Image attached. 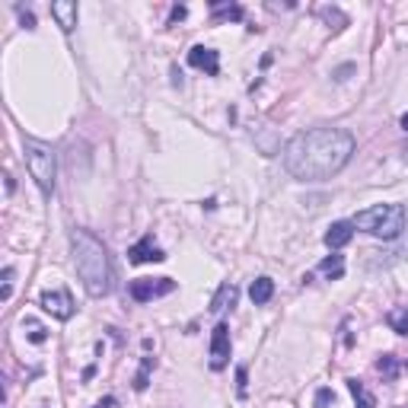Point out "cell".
Returning a JSON list of instances; mask_svg holds the SVG:
<instances>
[{
  "label": "cell",
  "instance_id": "8fae6325",
  "mask_svg": "<svg viewBox=\"0 0 408 408\" xmlns=\"http://www.w3.org/2000/svg\"><path fill=\"white\" fill-rule=\"evenodd\" d=\"M325 246H329V249L332 252H338L341 246H348L351 240H354V223H351V220H335L332 227L325 230Z\"/></svg>",
  "mask_w": 408,
  "mask_h": 408
},
{
  "label": "cell",
  "instance_id": "44dd1931",
  "mask_svg": "<svg viewBox=\"0 0 408 408\" xmlns=\"http://www.w3.org/2000/svg\"><path fill=\"white\" fill-rule=\"evenodd\" d=\"M23 329H29V332H26V335H29V341H32V345H42V341L48 338L45 325H42V322H36V319H29V316L23 319Z\"/></svg>",
  "mask_w": 408,
  "mask_h": 408
},
{
  "label": "cell",
  "instance_id": "8992f818",
  "mask_svg": "<svg viewBox=\"0 0 408 408\" xmlns=\"http://www.w3.org/2000/svg\"><path fill=\"white\" fill-rule=\"evenodd\" d=\"M230 351H233V345H230V325L217 322L211 332V370H223L227 367Z\"/></svg>",
  "mask_w": 408,
  "mask_h": 408
},
{
  "label": "cell",
  "instance_id": "d4e9b609",
  "mask_svg": "<svg viewBox=\"0 0 408 408\" xmlns=\"http://www.w3.org/2000/svg\"><path fill=\"white\" fill-rule=\"evenodd\" d=\"M16 13H19V19H23V26L26 29H36V16L29 13V10H23V7H16Z\"/></svg>",
  "mask_w": 408,
  "mask_h": 408
},
{
  "label": "cell",
  "instance_id": "30bf717a",
  "mask_svg": "<svg viewBox=\"0 0 408 408\" xmlns=\"http://www.w3.org/2000/svg\"><path fill=\"white\" fill-rule=\"evenodd\" d=\"M52 16H54V23L61 26V32H74L77 19H80V7H77L74 0H54Z\"/></svg>",
  "mask_w": 408,
  "mask_h": 408
},
{
  "label": "cell",
  "instance_id": "d6986e66",
  "mask_svg": "<svg viewBox=\"0 0 408 408\" xmlns=\"http://www.w3.org/2000/svg\"><path fill=\"white\" fill-rule=\"evenodd\" d=\"M402 367H408V363H399L393 354H383V357L377 361V370L383 373L386 379H395V377H399V370H402Z\"/></svg>",
  "mask_w": 408,
  "mask_h": 408
},
{
  "label": "cell",
  "instance_id": "7402d4cb",
  "mask_svg": "<svg viewBox=\"0 0 408 408\" xmlns=\"http://www.w3.org/2000/svg\"><path fill=\"white\" fill-rule=\"evenodd\" d=\"M332 405H335V393H332V389H319L313 408H332Z\"/></svg>",
  "mask_w": 408,
  "mask_h": 408
},
{
  "label": "cell",
  "instance_id": "4fadbf2b",
  "mask_svg": "<svg viewBox=\"0 0 408 408\" xmlns=\"http://www.w3.org/2000/svg\"><path fill=\"white\" fill-rule=\"evenodd\" d=\"M211 16H214V23H223V19L240 23V19H246V10H242L240 3H220V0H211Z\"/></svg>",
  "mask_w": 408,
  "mask_h": 408
},
{
  "label": "cell",
  "instance_id": "ac0fdd59",
  "mask_svg": "<svg viewBox=\"0 0 408 408\" xmlns=\"http://www.w3.org/2000/svg\"><path fill=\"white\" fill-rule=\"evenodd\" d=\"M319 16H322L325 23H329V29H335V32H341L345 26H348V16L341 13L338 7H322L319 10Z\"/></svg>",
  "mask_w": 408,
  "mask_h": 408
},
{
  "label": "cell",
  "instance_id": "ba28073f",
  "mask_svg": "<svg viewBox=\"0 0 408 408\" xmlns=\"http://www.w3.org/2000/svg\"><path fill=\"white\" fill-rule=\"evenodd\" d=\"M166 258V252L159 249L157 242H153V236H144L141 242H134L128 249V262L131 265H147V262H163Z\"/></svg>",
  "mask_w": 408,
  "mask_h": 408
},
{
  "label": "cell",
  "instance_id": "ffe728a7",
  "mask_svg": "<svg viewBox=\"0 0 408 408\" xmlns=\"http://www.w3.org/2000/svg\"><path fill=\"white\" fill-rule=\"evenodd\" d=\"M150 370H153V357H144V361H141V370H137V377H134L137 393H144L147 386H150Z\"/></svg>",
  "mask_w": 408,
  "mask_h": 408
},
{
  "label": "cell",
  "instance_id": "83f0119b",
  "mask_svg": "<svg viewBox=\"0 0 408 408\" xmlns=\"http://www.w3.org/2000/svg\"><path fill=\"white\" fill-rule=\"evenodd\" d=\"M402 131H405V134H408V112L402 115Z\"/></svg>",
  "mask_w": 408,
  "mask_h": 408
},
{
  "label": "cell",
  "instance_id": "2e32d148",
  "mask_svg": "<svg viewBox=\"0 0 408 408\" xmlns=\"http://www.w3.org/2000/svg\"><path fill=\"white\" fill-rule=\"evenodd\" d=\"M319 272H322L329 281H338L341 274H345V256L332 252L329 258H322V262H319Z\"/></svg>",
  "mask_w": 408,
  "mask_h": 408
},
{
  "label": "cell",
  "instance_id": "484cf974",
  "mask_svg": "<svg viewBox=\"0 0 408 408\" xmlns=\"http://www.w3.org/2000/svg\"><path fill=\"white\" fill-rule=\"evenodd\" d=\"M185 13H189L185 7H173V16H169V23H179V19H185Z\"/></svg>",
  "mask_w": 408,
  "mask_h": 408
},
{
  "label": "cell",
  "instance_id": "277c9868",
  "mask_svg": "<svg viewBox=\"0 0 408 408\" xmlns=\"http://www.w3.org/2000/svg\"><path fill=\"white\" fill-rule=\"evenodd\" d=\"M23 157L26 169H29L32 182L38 185V191L45 198L54 195V175H58V157L48 144L36 141V137H23Z\"/></svg>",
  "mask_w": 408,
  "mask_h": 408
},
{
  "label": "cell",
  "instance_id": "603a6c76",
  "mask_svg": "<svg viewBox=\"0 0 408 408\" xmlns=\"http://www.w3.org/2000/svg\"><path fill=\"white\" fill-rule=\"evenodd\" d=\"M13 268H3V294H0L3 300H10V294H13Z\"/></svg>",
  "mask_w": 408,
  "mask_h": 408
},
{
  "label": "cell",
  "instance_id": "6da1fadb",
  "mask_svg": "<svg viewBox=\"0 0 408 408\" xmlns=\"http://www.w3.org/2000/svg\"><path fill=\"white\" fill-rule=\"evenodd\" d=\"M354 134L345 128H319L300 131L284 147V169L297 182H325L338 175L354 157Z\"/></svg>",
  "mask_w": 408,
  "mask_h": 408
},
{
  "label": "cell",
  "instance_id": "4316f807",
  "mask_svg": "<svg viewBox=\"0 0 408 408\" xmlns=\"http://www.w3.org/2000/svg\"><path fill=\"white\" fill-rule=\"evenodd\" d=\"M109 405H115V399H112V395H109V399H102L96 408H109Z\"/></svg>",
  "mask_w": 408,
  "mask_h": 408
},
{
  "label": "cell",
  "instance_id": "cb8c5ba5",
  "mask_svg": "<svg viewBox=\"0 0 408 408\" xmlns=\"http://www.w3.org/2000/svg\"><path fill=\"white\" fill-rule=\"evenodd\" d=\"M246 379H249V370L240 367V370H236V389H240V395H246Z\"/></svg>",
  "mask_w": 408,
  "mask_h": 408
},
{
  "label": "cell",
  "instance_id": "7a4b0ae2",
  "mask_svg": "<svg viewBox=\"0 0 408 408\" xmlns=\"http://www.w3.org/2000/svg\"><path fill=\"white\" fill-rule=\"evenodd\" d=\"M70 252H74V268L84 281L86 294L106 297L112 290V265H109L106 246L90 230H74L70 233Z\"/></svg>",
  "mask_w": 408,
  "mask_h": 408
},
{
  "label": "cell",
  "instance_id": "5b68a950",
  "mask_svg": "<svg viewBox=\"0 0 408 408\" xmlns=\"http://www.w3.org/2000/svg\"><path fill=\"white\" fill-rule=\"evenodd\" d=\"M173 290H175L173 278H137L128 284L131 300H137V303H150V300H157V297L173 294Z\"/></svg>",
  "mask_w": 408,
  "mask_h": 408
},
{
  "label": "cell",
  "instance_id": "9c48e42d",
  "mask_svg": "<svg viewBox=\"0 0 408 408\" xmlns=\"http://www.w3.org/2000/svg\"><path fill=\"white\" fill-rule=\"evenodd\" d=\"M189 64L191 68H198V70H204L207 77H217L220 74V54L214 52V48H207V45H195L189 52Z\"/></svg>",
  "mask_w": 408,
  "mask_h": 408
},
{
  "label": "cell",
  "instance_id": "52a82bcc",
  "mask_svg": "<svg viewBox=\"0 0 408 408\" xmlns=\"http://www.w3.org/2000/svg\"><path fill=\"white\" fill-rule=\"evenodd\" d=\"M38 303H42V310H45L48 316L61 319V322H68V319L74 316V300H70L68 290H45V294L38 297Z\"/></svg>",
  "mask_w": 408,
  "mask_h": 408
},
{
  "label": "cell",
  "instance_id": "e0dca14e",
  "mask_svg": "<svg viewBox=\"0 0 408 408\" xmlns=\"http://www.w3.org/2000/svg\"><path fill=\"white\" fill-rule=\"evenodd\" d=\"M386 325L399 335H408V306H395V310L386 313Z\"/></svg>",
  "mask_w": 408,
  "mask_h": 408
},
{
  "label": "cell",
  "instance_id": "9a60e30c",
  "mask_svg": "<svg viewBox=\"0 0 408 408\" xmlns=\"http://www.w3.org/2000/svg\"><path fill=\"white\" fill-rule=\"evenodd\" d=\"M348 393L354 395V402H357V408H377V399H373V393L363 386V379H354L351 377L348 379Z\"/></svg>",
  "mask_w": 408,
  "mask_h": 408
},
{
  "label": "cell",
  "instance_id": "5bb4252c",
  "mask_svg": "<svg viewBox=\"0 0 408 408\" xmlns=\"http://www.w3.org/2000/svg\"><path fill=\"white\" fill-rule=\"evenodd\" d=\"M249 297L256 306H265V303L274 297V281L272 278H256L252 281V288H249Z\"/></svg>",
  "mask_w": 408,
  "mask_h": 408
},
{
  "label": "cell",
  "instance_id": "7c38bea8",
  "mask_svg": "<svg viewBox=\"0 0 408 408\" xmlns=\"http://www.w3.org/2000/svg\"><path fill=\"white\" fill-rule=\"evenodd\" d=\"M236 297H240L236 284H230V281H227V284H220V288H217V294L211 297V313H217V316H220L223 310H230V306H233V303H236Z\"/></svg>",
  "mask_w": 408,
  "mask_h": 408
},
{
  "label": "cell",
  "instance_id": "3957f363",
  "mask_svg": "<svg viewBox=\"0 0 408 408\" xmlns=\"http://www.w3.org/2000/svg\"><path fill=\"white\" fill-rule=\"evenodd\" d=\"M354 230H363L379 240H395L405 230V207L402 204H373L367 211L354 214Z\"/></svg>",
  "mask_w": 408,
  "mask_h": 408
}]
</instances>
